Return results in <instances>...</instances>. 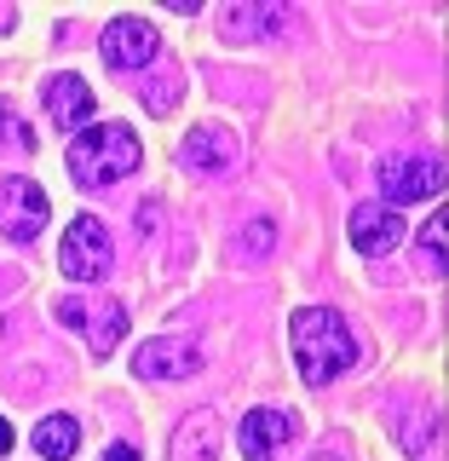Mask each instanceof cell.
<instances>
[{"label": "cell", "instance_id": "277c9868", "mask_svg": "<svg viewBox=\"0 0 449 461\" xmlns=\"http://www.w3.org/2000/svg\"><path fill=\"white\" fill-rule=\"evenodd\" d=\"M110 230L98 213H76L64 230V242H58V271H64L69 283H98L110 271Z\"/></svg>", "mask_w": 449, "mask_h": 461}, {"label": "cell", "instance_id": "52a82bcc", "mask_svg": "<svg viewBox=\"0 0 449 461\" xmlns=\"http://www.w3.org/2000/svg\"><path fill=\"white\" fill-rule=\"evenodd\" d=\"M133 375H144V381H191V375H202V346L191 335H156L133 352Z\"/></svg>", "mask_w": 449, "mask_h": 461}, {"label": "cell", "instance_id": "5b68a950", "mask_svg": "<svg viewBox=\"0 0 449 461\" xmlns=\"http://www.w3.org/2000/svg\"><path fill=\"white\" fill-rule=\"evenodd\" d=\"M374 173H381L386 208L392 202H427L444 191V156H432V150H392V156H381Z\"/></svg>", "mask_w": 449, "mask_h": 461}, {"label": "cell", "instance_id": "9c48e42d", "mask_svg": "<svg viewBox=\"0 0 449 461\" xmlns=\"http://www.w3.org/2000/svg\"><path fill=\"white\" fill-rule=\"evenodd\" d=\"M300 432V415L294 410H248L237 427V444H242V461H271L288 438Z\"/></svg>", "mask_w": 449, "mask_h": 461}, {"label": "cell", "instance_id": "e0dca14e", "mask_svg": "<svg viewBox=\"0 0 449 461\" xmlns=\"http://www.w3.org/2000/svg\"><path fill=\"white\" fill-rule=\"evenodd\" d=\"M12 144H18V150H35V133L23 127V115L12 104H0V150H12Z\"/></svg>", "mask_w": 449, "mask_h": 461}, {"label": "cell", "instance_id": "30bf717a", "mask_svg": "<svg viewBox=\"0 0 449 461\" xmlns=\"http://www.w3.org/2000/svg\"><path fill=\"white\" fill-rule=\"evenodd\" d=\"M352 249L357 254H369V259H381V254H392L398 242H403V213L398 208H386V202H357L352 208Z\"/></svg>", "mask_w": 449, "mask_h": 461}, {"label": "cell", "instance_id": "3957f363", "mask_svg": "<svg viewBox=\"0 0 449 461\" xmlns=\"http://www.w3.org/2000/svg\"><path fill=\"white\" fill-rule=\"evenodd\" d=\"M58 323L81 329V340L93 346V357H110L127 335V312L110 294H64L58 300Z\"/></svg>", "mask_w": 449, "mask_h": 461}, {"label": "cell", "instance_id": "5bb4252c", "mask_svg": "<svg viewBox=\"0 0 449 461\" xmlns=\"http://www.w3.org/2000/svg\"><path fill=\"white\" fill-rule=\"evenodd\" d=\"M225 35L230 41H259V35H283L288 29V6L265 0V6H242V12H225Z\"/></svg>", "mask_w": 449, "mask_h": 461}, {"label": "cell", "instance_id": "7c38bea8", "mask_svg": "<svg viewBox=\"0 0 449 461\" xmlns=\"http://www.w3.org/2000/svg\"><path fill=\"white\" fill-rule=\"evenodd\" d=\"M167 461H220V415L213 410H191L173 427Z\"/></svg>", "mask_w": 449, "mask_h": 461}, {"label": "cell", "instance_id": "7a4b0ae2", "mask_svg": "<svg viewBox=\"0 0 449 461\" xmlns=\"http://www.w3.org/2000/svg\"><path fill=\"white\" fill-rule=\"evenodd\" d=\"M139 162H144V144L127 122L86 127V133H76V144H69V179H76L81 191H104V185L127 179Z\"/></svg>", "mask_w": 449, "mask_h": 461}, {"label": "cell", "instance_id": "8992f818", "mask_svg": "<svg viewBox=\"0 0 449 461\" xmlns=\"http://www.w3.org/2000/svg\"><path fill=\"white\" fill-rule=\"evenodd\" d=\"M52 220V202L35 179H0V230L12 242H35Z\"/></svg>", "mask_w": 449, "mask_h": 461}, {"label": "cell", "instance_id": "8fae6325", "mask_svg": "<svg viewBox=\"0 0 449 461\" xmlns=\"http://www.w3.org/2000/svg\"><path fill=\"white\" fill-rule=\"evenodd\" d=\"M47 110H52V122L64 127V133H86L93 127V115H98V98H93V86H86L81 76H52L47 81Z\"/></svg>", "mask_w": 449, "mask_h": 461}, {"label": "cell", "instance_id": "ffe728a7", "mask_svg": "<svg viewBox=\"0 0 449 461\" xmlns=\"http://www.w3.org/2000/svg\"><path fill=\"white\" fill-rule=\"evenodd\" d=\"M6 450H12V421L0 415V456H6Z\"/></svg>", "mask_w": 449, "mask_h": 461}, {"label": "cell", "instance_id": "9a60e30c", "mask_svg": "<svg viewBox=\"0 0 449 461\" xmlns=\"http://www.w3.org/2000/svg\"><path fill=\"white\" fill-rule=\"evenodd\" d=\"M76 450H81V421L76 415L58 410V415H47V421L35 427V456L40 461H69Z\"/></svg>", "mask_w": 449, "mask_h": 461}, {"label": "cell", "instance_id": "4fadbf2b", "mask_svg": "<svg viewBox=\"0 0 449 461\" xmlns=\"http://www.w3.org/2000/svg\"><path fill=\"white\" fill-rule=\"evenodd\" d=\"M230 162H237V139L225 127H191L179 144V167H191V173H213V167H230Z\"/></svg>", "mask_w": 449, "mask_h": 461}, {"label": "cell", "instance_id": "d6986e66", "mask_svg": "<svg viewBox=\"0 0 449 461\" xmlns=\"http://www.w3.org/2000/svg\"><path fill=\"white\" fill-rule=\"evenodd\" d=\"M104 461H139V450H133V444H110Z\"/></svg>", "mask_w": 449, "mask_h": 461}, {"label": "cell", "instance_id": "ac0fdd59", "mask_svg": "<svg viewBox=\"0 0 449 461\" xmlns=\"http://www.w3.org/2000/svg\"><path fill=\"white\" fill-rule=\"evenodd\" d=\"M271 249H277V225H271V220H254V225H248V254L265 259Z\"/></svg>", "mask_w": 449, "mask_h": 461}, {"label": "cell", "instance_id": "6da1fadb", "mask_svg": "<svg viewBox=\"0 0 449 461\" xmlns=\"http://www.w3.org/2000/svg\"><path fill=\"white\" fill-rule=\"evenodd\" d=\"M288 346H294L300 381H311V386H328L335 375L357 364V340L335 306H300L288 317Z\"/></svg>", "mask_w": 449, "mask_h": 461}, {"label": "cell", "instance_id": "2e32d148", "mask_svg": "<svg viewBox=\"0 0 449 461\" xmlns=\"http://www.w3.org/2000/svg\"><path fill=\"white\" fill-rule=\"evenodd\" d=\"M449 213L444 208H432V220L421 225V254L432 259V271H438V277H444V266H449Z\"/></svg>", "mask_w": 449, "mask_h": 461}, {"label": "cell", "instance_id": "ba28073f", "mask_svg": "<svg viewBox=\"0 0 449 461\" xmlns=\"http://www.w3.org/2000/svg\"><path fill=\"white\" fill-rule=\"evenodd\" d=\"M98 52H104L110 69H150L156 58H162V35L144 18H115V23H104Z\"/></svg>", "mask_w": 449, "mask_h": 461}]
</instances>
